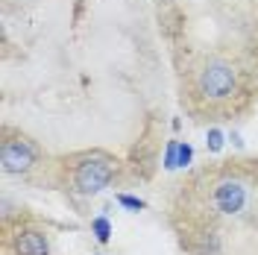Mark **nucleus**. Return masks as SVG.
Listing matches in <instances>:
<instances>
[{"instance_id": "obj_1", "label": "nucleus", "mask_w": 258, "mask_h": 255, "mask_svg": "<svg viewBox=\"0 0 258 255\" xmlns=\"http://www.w3.org/2000/svg\"><path fill=\"white\" fill-rule=\"evenodd\" d=\"M114 176V161L112 159H103V156H94V159H85L77 167V191L80 194H100Z\"/></svg>"}, {"instance_id": "obj_2", "label": "nucleus", "mask_w": 258, "mask_h": 255, "mask_svg": "<svg viewBox=\"0 0 258 255\" xmlns=\"http://www.w3.org/2000/svg\"><path fill=\"white\" fill-rule=\"evenodd\" d=\"M200 91L211 100H223L235 91V71L226 62H209L200 74Z\"/></svg>"}, {"instance_id": "obj_3", "label": "nucleus", "mask_w": 258, "mask_h": 255, "mask_svg": "<svg viewBox=\"0 0 258 255\" xmlns=\"http://www.w3.org/2000/svg\"><path fill=\"white\" fill-rule=\"evenodd\" d=\"M35 147L30 141H6L3 144V153H0V164H3V170L6 173H27L32 164H35Z\"/></svg>"}, {"instance_id": "obj_4", "label": "nucleus", "mask_w": 258, "mask_h": 255, "mask_svg": "<svg viewBox=\"0 0 258 255\" xmlns=\"http://www.w3.org/2000/svg\"><path fill=\"white\" fill-rule=\"evenodd\" d=\"M214 206L220 214H238L246 206V191H243L241 182H220L217 191H214Z\"/></svg>"}, {"instance_id": "obj_5", "label": "nucleus", "mask_w": 258, "mask_h": 255, "mask_svg": "<svg viewBox=\"0 0 258 255\" xmlns=\"http://www.w3.org/2000/svg\"><path fill=\"white\" fill-rule=\"evenodd\" d=\"M15 252L18 255H47V238L35 229H27L15 238Z\"/></svg>"}, {"instance_id": "obj_6", "label": "nucleus", "mask_w": 258, "mask_h": 255, "mask_svg": "<svg viewBox=\"0 0 258 255\" xmlns=\"http://www.w3.org/2000/svg\"><path fill=\"white\" fill-rule=\"evenodd\" d=\"M94 235H97V240H100V243H106V240H109V235H112V223H109L106 217H97V220H94Z\"/></svg>"}, {"instance_id": "obj_7", "label": "nucleus", "mask_w": 258, "mask_h": 255, "mask_svg": "<svg viewBox=\"0 0 258 255\" xmlns=\"http://www.w3.org/2000/svg\"><path fill=\"white\" fill-rule=\"evenodd\" d=\"M206 144H209L211 153H220V150H223V132H220V129H209V138H206Z\"/></svg>"}, {"instance_id": "obj_8", "label": "nucleus", "mask_w": 258, "mask_h": 255, "mask_svg": "<svg viewBox=\"0 0 258 255\" xmlns=\"http://www.w3.org/2000/svg\"><path fill=\"white\" fill-rule=\"evenodd\" d=\"M117 203H120V206L123 208H132V211H144V200H138V197H129V194H120V197H117Z\"/></svg>"}, {"instance_id": "obj_9", "label": "nucleus", "mask_w": 258, "mask_h": 255, "mask_svg": "<svg viewBox=\"0 0 258 255\" xmlns=\"http://www.w3.org/2000/svg\"><path fill=\"white\" fill-rule=\"evenodd\" d=\"M176 153H179V141H170L167 153H164V167L167 170H176Z\"/></svg>"}, {"instance_id": "obj_10", "label": "nucleus", "mask_w": 258, "mask_h": 255, "mask_svg": "<svg viewBox=\"0 0 258 255\" xmlns=\"http://www.w3.org/2000/svg\"><path fill=\"white\" fill-rule=\"evenodd\" d=\"M191 159H194L191 144H179V153H176V167H185V164H191Z\"/></svg>"}]
</instances>
